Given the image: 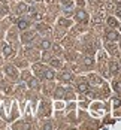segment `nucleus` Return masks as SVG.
<instances>
[{"label": "nucleus", "mask_w": 121, "mask_h": 130, "mask_svg": "<svg viewBox=\"0 0 121 130\" xmlns=\"http://www.w3.org/2000/svg\"><path fill=\"white\" fill-rule=\"evenodd\" d=\"M5 72H6V75L8 76H11V78H18V70H16V67L12 64H8L6 67H5Z\"/></svg>", "instance_id": "3"}, {"label": "nucleus", "mask_w": 121, "mask_h": 130, "mask_svg": "<svg viewBox=\"0 0 121 130\" xmlns=\"http://www.w3.org/2000/svg\"><path fill=\"white\" fill-rule=\"evenodd\" d=\"M39 46L42 48V50H43V51H45V50H49V48H51L53 45H51V40H48V39H43V40H42V42L39 43Z\"/></svg>", "instance_id": "14"}, {"label": "nucleus", "mask_w": 121, "mask_h": 130, "mask_svg": "<svg viewBox=\"0 0 121 130\" xmlns=\"http://www.w3.org/2000/svg\"><path fill=\"white\" fill-rule=\"evenodd\" d=\"M120 30H121V27H120Z\"/></svg>", "instance_id": "38"}, {"label": "nucleus", "mask_w": 121, "mask_h": 130, "mask_svg": "<svg viewBox=\"0 0 121 130\" xmlns=\"http://www.w3.org/2000/svg\"><path fill=\"white\" fill-rule=\"evenodd\" d=\"M114 3H117V5H121V0H114Z\"/></svg>", "instance_id": "35"}, {"label": "nucleus", "mask_w": 121, "mask_h": 130, "mask_svg": "<svg viewBox=\"0 0 121 130\" xmlns=\"http://www.w3.org/2000/svg\"><path fill=\"white\" fill-rule=\"evenodd\" d=\"M106 48H108V51L112 52V54H117V52H118V48H117V46H115V45H114L111 40H109V43L106 45Z\"/></svg>", "instance_id": "19"}, {"label": "nucleus", "mask_w": 121, "mask_h": 130, "mask_svg": "<svg viewBox=\"0 0 121 130\" xmlns=\"http://www.w3.org/2000/svg\"><path fill=\"white\" fill-rule=\"evenodd\" d=\"M34 36H36V35H34L33 31H26V33L21 36V40H23L24 43H28V42H31V40L34 39Z\"/></svg>", "instance_id": "4"}, {"label": "nucleus", "mask_w": 121, "mask_h": 130, "mask_svg": "<svg viewBox=\"0 0 121 130\" xmlns=\"http://www.w3.org/2000/svg\"><path fill=\"white\" fill-rule=\"evenodd\" d=\"M112 87H114V90H115V91H121V81L114 82V84H112Z\"/></svg>", "instance_id": "24"}, {"label": "nucleus", "mask_w": 121, "mask_h": 130, "mask_svg": "<svg viewBox=\"0 0 121 130\" xmlns=\"http://www.w3.org/2000/svg\"><path fill=\"white\" fill-rule=\"evenodd\" d=\"M26 55H27V57H34V60H36V57H38V54H36L34 51H31V50H27Z\"/></svg>", "instance_id": "25"}, {"label": "nucleus", "mask_w": 121, "mask_h": 130, "mask_svg": "<svg viewBox=\"0 0 121 130\" xmlns=\"http://www.w3.org/2000/svg\"><path fill=\"white\" fill-rule=\"evenodd\" d=\"M120 50H121V43H120Z\"/></svg>", "instance_id": "36"}, {"label": "nucleus", "mask_w": 121, "mask_h": 130, "mask_svg": "<svg viewBox=\"0 0 121 130\" xmlns=\"http://www.w3.org/2000/svg\"><path fill=\"white\" fill-rule=\"evenodd\" d=\"M118 64L115 63V61H109V70H111V73L112 75H115V73H118Z\"/></svg>", "instance_id": "15"}, {"label": "nucleus", "mask_w": 121, "mask_h": 130, "mask_svg": "<svg viewBox=\"0 0 121 130\" xmlns=\"http://www.w3.org/2000/svg\"><path fill=\"white\" fill-rule=\"evenodd\" d=\"M60 79H61L63 82H67V81H72V79H73V75H72L70 72H63V73L60 75Z\"/></svg>", "instance_id": "11"}, {"label": "nucleus", "mask_w": 121, "mask_h": 130, "mask_svg": "<svg viewBox=\"0 0 121 130\" xmlns=\"http://www.w3.org/2000/svg\"><path fill=\"white\" fill-rule=\"evenodd\" d=\"M112 103H114V108H120V106H121V99H120V97H115Z\"/></svg>", "instance_id": "26"}, {"label": "nucleus", "mask_w": 121, "mask_h": 130, "mask_svg": "<svg viewBox=\"0 0 121 130\" xmlns=\"http://www.w3.org/2000/svg\"><path fill=\"white\" fill-rule=\"evenodd\" d=\"M61 3H63L64 6H70V5L73 3V0H61Z\"/></svg>", "instance_id": "29"}, {"label": "nucleus", "mask_w": 121, "mask_h": 130, "mask_svg": "<svg viewBox=\"0 0 121 130\" xmlns=\"http://www.w3.org/2000/svg\"><path fill=\"white\" fill-rule=\"evenodd\" d=\"M108 24H109V27H112V28H117V27L120 26L118 21H117L114 17H109V18H108Z\"/></svg>", "instance_id": "16"}, {"label": "nucleus", "mask_w": 121, "mask_h": 130, "mask_svg": "<svg viewBox=\"0 0 121 130\" xmlns=\"http://www.w3.org/2000/svg\"><path fill=\"white\" fill-rule=\"evenodd\" d=\"M34 70H36V73L39 75V78H43V70H45V67L36 64V66H34Z\"/></svg>", "instance_id": "20"}, {"label": "nucleus", "mask_w": 121, "mask_h": 130, "mask_svg": "<svg viewBox=\"0 0 121 130\" xmlns=\"http://www.w3.org/2000/svg\"><path fill=\"white\" fill-rule=\"evenodd\" d=\"M16 26H18V28H21V30H27L28 28V21L27 20H18L16 21Z\"/></svg>", "instance_id": "13"}, {"label": "nucleus", "mask_w": 121, "mask_h": 130, "mask_svg": "<svg viewBox=\"0 0 121 130\" xmlns=\"http://www.w3.org/2000/svg\"><path fill=\"white\" fill-rule=\"evenodd\" d=\"M100 21H102V18H100L99 15H97V17H94V23H97V24H99Z\"/></svg>", "instance_id": "33"}, {"label": "nucleus", "mask_w": 121, "mask_h": 130, "mask_svg": "<svg viewBox=\"0 0 121 130\" xmlns=\"http://www.w3.org/2000/svg\"><path fill=\"white\" fill-rule=\"evenodd\" d=\"M64 15H66V17H70V15H72V11H70V9H69V11H64Z\"/></svg>", "instance_id": "34"}, {"label": "nucleus", "mask_w": 121, "mask_h": 130, "mask_svg": "<svg viewBox=\"0 0 121 130\" xmlns=\"http://www.w3.org/2000/svg\"><path fill=\"white\" fill-rule=\"evenodd\" d=\"M27 85H28L30 88H33V90L39 88V82H38V79L36 78H30L28 81H27Z\"/></svg>", "instance_id": "9"}, {"label": "nucleus", "mask_w": 121, "mask_h": 130, "mask_svg": "<svg viewBox=\"0 0 121 130\" xmlns=\"http://www.w3.org/2000/svg\"><path fill=\"white\" fill-rule=\"evenodd\" d=\"M84 64L87 66V67H91V66L94 64V60L91 57H85V58H84Z\"/></svg>", "instance_id": "21"}, {"label": "nucleus", "mask_w": 121, "mask_h": 130, "mask_svg": "<svg viewBox=\"0 0 121 130\" xmlns=\"http://www.w3.org/2000/svg\"><path fill=\"white\" fill-rule=\"evenodd\" d=\"M75 18H76V21H79V23H87V21H88V15H87V12H85L84 9L76 11V12H75Z\"/></svg>", "instance_id": "2"}, {"label": "nucleus", "mask_w": 121, "mask_h": 130, "mask_svg": "<svg viewBox=\"0 0 121 130\" xmlns=\"http://www.w3.org/2000/svg\"><path fill=\"white\" fill-rule=\"evenodd\" d=\"M43 60H51V55H49V52H48V50H45L43 51V57H42Z\"/></svg>", "instance_id": "27"}, {"label": "nucleus", "mask_w": 121, "mask_h": 130, "mask_svg": "<svg viewBox=\"0 0 121 130\" xmlns=\"http://www.w3.org/2000/svg\"><path fill=\"white\" fill-rule=\"evenodd\" d=\"M16 9H18V11H16L18 13H24V12H27V11H28V8H27L26 3H18Z\"/></svg>", "instance_id": "17"}, {"label": "nucleus", "mask_w": 121, "mask_h": 130, "mask_svg": "<svg viewBox=\"0 0 121 130\" xmlns=\"http://www.w3.org/2000/svg\"><path fill=\"white\" fill-rule=\"evenodd\" d=\"M88 3H90V5H93V6H97V5L100 3V0H88Z\"/></svg>", "instance_id": "30"}, {"label": "nucleus", "mask_w": 121, "mask_h": 130, "mask_svg": "<svg viewBox=\"0 0 121 130\" xmlns=\"http://www.w3.org/2000/svg\"><path fill=\"white\" fill-rule=\"evenodd\" d=\"M8 12H9V8H8V5H6V3H0V17L6 15Z\"/></svg>", "instance_id": "18"}, {"label": "nucleus", "mask_w": 121, "mask_h": 130, "mask_svg": "<svg viewBox=\"0 0 121 130\" xmlns=\"http://www.w3.org/2000/svg\"><path fill=\"white\" fill-rule=\"evenodd\" d=\"M115 12H117V15H118V17L121 18V5L118 6V8H115Z\"/></svg>", "instance_id": "32"}, {"label": "nucleus", "mask_w": 121, "mask_h": 130, "mask_svg": "<svg viewBox=\"0 0 121 130\" xmlns=\"http://www.w3.org/2000/svg\"><path fill=\"white\" fill-rule=\"evenodd\" d=\"M64 94H66V90H64V88H61V87L55 88V91H54V97H55V99H63V97H64Z\"/></svg>", "instance_id": "7"}, {"label": "nucleus", "mask_w": 121, "mask_h": 130, "mask_svg": "<svg viewBox=\"0 0 121 130\" xmlns=\"http://www.w3.org/2000/svg\"><path fill=\"white\" fill-rule=\"evenodd\" d=\"M43 129H45V130L53 129V124H51V123H46V124H43Z\"/></svg>", "instance_id": "31"}, {"label": "nucleus", "mask_w": 121, "mask_h": 130, "mask_svg": "<svg viewBox=\"0 0 121 130\" xmlns=\"http://www.w3.org/2000/svg\"><path fill=\"white\" fill-rule=\"evenodd\" d=\"M54 76H55L54 70H51V69H45V70H43V78L45 79L51 81V79H54Z\"/></svg>", "instance_id": "10"}, {"label": "nucleus", "mask_w": 121, "mask_h": 130, "mask_svg": "<svg viewBox=\"0 0 121 130\" xmlns=\"http://www.w3.org/2000/svg\"><path fill=\"white\" fill-rule=\"evenodd\" d=\"M88 79H90L93 84H96V85H99V84H102V82H103L102 78H100V76H97L96 73H90V75H88Z\"/></svg>", "instance_id": "8"}, {"label": "nucleus", "mask_w": 121, "mask_h": 130, "mask_svg": "<svg viewBox=\"0 0 121 130\" xmlns=\"http://www.w3.org/2000/svg\"><path fill=\"white\" fill-rule=\"evenodd\" d=\"M3 54H5V57H12L13 55V48L11 46V45L5 43V45H3Z\"/></svg>", "instance_id": "6"}, {"label": "nucleus", "mask_w": 121, "mask_h": 130, "mask_svg": "<svg viewBox=\"0 0 121 130\" xmlns=\"http://www.w3.org/2000/svg\"><path fill=\"white\" fill-rule=\"evenodd\" d=\"M106 9H108V11H111V12H112V11H115V6H114L112 3H108V5H106Z\"/></svg>", "instance_id": "28"}, {"label": "nucleus", "mask_w": 121, "mask_h": 130, "mask_svg": "<svg viewBox=\"0 0 121 130\" xmlns=\"http://www.w3.org/2000/svg\"><path fill=\"white\" fill-rule=\"evenodd\" d=\"M49 63H51L53 67H60V66H61V63H60L58 58H53V60H49Z\"/></svg>", "instance_id": "23"}, {"label": "nucleus", "mask_w": 121, "mask_h": 130, "mask_svg": "<svg viewBox=\"0 0 121 130\" xmlns=\"http://www.w3.org/2000/svg\"><path fill=\"white\" fill-rule=\"evenodd\" d=\"M38 30H40V31H46V33H49L51 30H49V27L48 26H45V24H38Z\"/></svg>", "instance_id": "22"}, {"label": "nucleus", "mask_w": 121, "mask_h": 130, "mask_svg": "<svg viewBox=\"0 0 121 130\" xmlns=\"http://www.w3.org/2000/svg\"><path fill=\"white\" fill-rule=\"evenodd\" d=\"M58 24L61 27H64V28H69L70 24H72V21H70L69 18H60V20H58Z\"/></svg>", "instance_id": "12"}, {"label": "nucleus", "mask_w": 121, "mask_h": 130, "mask_svg": "<svg viewBox=\"0 0 121 130\" xmlns=\"http://www.w3.org/2000/svg\"><path fill=\"white\" fill-rule=\"evenodd\" d=\"M120 63H121V58H120Z\"/></svg>", "instance_id": "37"}, {"label": "nucleus", "mask_w": 121, "mask_h": 130, "mask_svg": "<svg viewBox=\"0 0 121 130\" xmlns=\"http://www.w3.org/2000/svg\"><path fill=\"white\" fill-rule=\"evenodd\" d=\"M76 88L79 93H87L88 91V82H85L84 79H81L79 82H78V85H76Z\"/></svg>", "instance_id": "5"}, {"label": "nucleus", "mask_w": 121, "mask_h": 130, "mask_svg": "<svg viewBox=\"0 0 121 130\" xmlns=\"http://www.w3.org/2000/svg\"><path fill=\"white\" fill-rule=\"evenodd\" d=\"M105 36H106V39L111 40V42H117V40L120 39V35H118V31H117L115 28H108L106 31H105Z\"/></svg>", "instance_id": "1"}]
</instances>
